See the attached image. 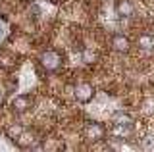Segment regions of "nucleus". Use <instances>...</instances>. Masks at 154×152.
<instances>
[{"instance_id": "1", "label": "nucleus", "mask_w": 154, "mask_h": 152, "mask_svg": "<svg viewBox=\"0 0 154 152\" xmlns=\"http://www.w3.org/2000/svg\"><path fill=\"white\" fill-rule=\"evenodd\" d=\"M38 64H41V68L45 69L46 73H56V71H60L62 65H64V56L54 48H46L38 56Z\"/></svg>"}, {"instance_id": "2", "label": "nucleus", "mask_w": 154, "mask_h": 152, "mask_svg": "<svg viewBox=\"0 0 154 152\" xmlns=\"http://www.w3.org/2000/svg\"><path fill=\"white\" fill-rule=\"evenodd\" d=\"M33 106H35V98L31 94H17L10 102V110H12V114H17V116L27 114L29 110H33Z\"/></svg>"}, {"instance_id": "3", "label": "nucleus", "mask_w": 154, "mask_h": 152, "mask_svg": "<svg viewBox=\"0 0 154 152\" xmlns=\"http://www.w3.org/2000/svg\"><path fill=\"white\" fill-rule=\"evenodd\" d=\"M83 137L91 142H98L106 137V127L98 121H87L83 127Z\"/></svg>"}, {"instance_id": "4", "label": "nucleus", "mask_w": 154, "mask_h": 152, "mask_svg": "<svg viewBox=\"0 0 154 152\" xmlns=\"http://www.w3.org/2000/svg\"><path fill=\"white\" fill-rule=\"evenodd\" d=\"M73 98L79 104H89L94 98V87L87 81H81L73 87Z\"/></svg>"}, {"instance_id": "5", "label": "nucleus", "mask_w": 154, "mask_h": 152, "mask_svg": "<svg viewBox=\"0 0 154 152\" xmlns=\"http://www.w3.org/2000/svg\"><path fill=\"white\" fill-rule=\"evenodd\" d=\"M110 44H112V48L116 52H122V54L129 52V48H131V42H129V39L123 33H114V35L110 37Z\"/></svg>"}, {"instance_id": "6", "label": "nucleus", "mask_w": 154, "mask_h": 152, "mask_svg": "<svg viewBox=\"0 0 154 152\" xmlns=\"http://www.w3.org/2000/svg\"><path fill=\"white\" fill-rule=\"evenodd\" d=\"M116 14L119 17H131L135 14V6L131 0H116Z\"/></svg>"}, {"instance_id": "7", "label": "nucleus", "mask_w": 154, "mask_h": 152, "mask_svg": "<svg viewBox=\"0 0 154 152\" xmlns=\"http://www.w3.org/2000/svg\"><path fill=\"white\" fill-rule=\"evenodd\" d=\"M16 65V54L14 52H10L6 48L0 50V69L2 71H10Z\"/></svg>"}, {"instance_id": "8", "label": "nucleus", "mask_w": 154, "mask_h": 152, "mask_svg": "<svg viewBox=\"0 0 154 152\" xmlns=\"http://www.w3.org/2000/svg\"><path fill=\"white\" fill-rule=\"evenodd\" d=\"M23 131H25V127H23L21 123H16V121L8 123V125L4 127V135H6L8 139H12V141H17Z\"/></svg>"}, {"instance_id": "9", "label": "nucleus", "mask_w": 154, "mask_h": 152, "mask_svg": "<svg viewBox=\"0 0 154 152\" xmlns=\"http://www.w3.org/2000/svg\"><path fill=\"white\" fill-rule=\"evenodd\" d=\"M110 135L116 139H129L133 135V125H112Z\"/></svg>"}, {"instance_id": "10", "label": "nucleus", "mask_w": 154, "mask_h": 152, "mask_svg": "<svg viewBox=\"0 0 154 152\" xmlns=\"http://www.w3.org/2000/svg\"><path fill=\"white\" fill-rule=\"evenodd\" d=\"M110 121H112V125H133V117L127 112H122V110L114 112Z\"/></svg>"}, {"instance_id": "11", "label": "nucleus", "mask_w": 154, "mask_h": 152, "mask_svg": "<svg viewBox=\"0 0 154 152\" xmlns=\"http://www.w3.org/2000/svg\"><path fill=\"white\" fill-rule=\"evenodd\" d=\"M137 46L141 50H154V35H148V33L139 35L137 37Z\"/></svg>"}, {"instance_id": "12", "label": "nucleus", "mask_w": 154, "mask_h": 152, "mask_svg": "<svg viewBox=\"0 0 154 152\" xmlns=\"http://www.w3.org/2000/svg\"><path fill=\"white\" fill-rule=\"evenodd\" d=\"M16 142L21 146V148H29L31 144H35V133H31V131L25 129L21 135H19V139H17Z\"/></svg>"}, {"instance_id": "13", "label": "nucleus", "mask_w": 154, "mask_h": 152, "mask_svg": "<svg viewBox=\"0 0 154 152\" xmlns=\"http://www.w3.org/2000/svg\"><path fill=\"white\" fill-rule=\"evenodd\" d=\"M81 58H83L85 64H93V62L96 60V52L91 50V48H85L83 52H81Z\"/></svg>"}, {"instance_id": "14", "label": "nucleus", "mask_w": 154, "mask_h": 152, "mask_svg": "<svg viewBox=\"0 0 154 152\" xmlns=\"http://www.w3.org/2000/svg\"><path fill=\"white\" fill-rule=\"evenodd\" d=\"M4 102H6V91H4V89H0V108L4 106Z\"/></svg>"}, {"instance_id": "15", "label": "nucleus", "mask_w": 154, "mask_h": 152, "mask_svg": "<svg viewBox=\"0 0 154 152\" xmlns=\"http://www.w3.org/2000/svg\"><path fill=\"white\" fill-rule=\"evenodd\" d=\"M31 152H45V148H41V146H35V148H31Z\"/></svg>"}, {"instance_id": "16", "label": "nucleus", "mask_w": 154, "mask_h": 152, "mask_svg": "<svg viewBox=\"0 0 154 152\" xmlns=\"http://www.w3.org/2000/svg\"><path fill=\"white\" fill-rule=\"evenodd\" d=\"M100 152H114V150H112V148H110V146H104V148H102V150H100Z\"/></svg>"}]
</instances>
